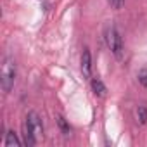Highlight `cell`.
I'll return each mask as SVG.
<instances>
[{"label": "cell", "mask_w": 147, "mask_h": 147, "mask_svg": "<svg viewBox=\"0 0 147 147\" xmlns=\"http://www.w3.org/2000/svg\"><path fill=\"white\" fill-rule=\"evenodd\" d=\"M104 40L109 47V50L114 54L116 59H123V54H125V45H123V38L119 36L118 30L114 26H107L106 31H104Z\"/></svg>", "instance_id": "cell-1"}, {"label": "cell", "mask_w": 147, "mask_h": 147, "mask_svg": "<svg viewBox=\"0 0 147 147\" xmlns=\"http://www.w3.org/2000/svg\"><path fill=\"white\" fill-rule=\"evenodd\" d=\"M0 82H2L4 92H11V88L14 87V82H16V64H14V61L11 57H5L4 59Z\"/></svg>", "instance_id": "cell-2"}, {"label": "cell", "mask_w": 147, "mask_h": 147, "mask_svg": "<svg viewBox=\"0 0 147 147\" xmlns=\"http://www.w3.org/2000/svg\"><path fill=\"white\" fill-rule=\"evenodd\" d=\"M26 119H28V123H30V126H31V130H33V133H35L36 140L43 138V125H42L40 116H38L35 111H31V113L26 116Z\"/></svg>", "instance_id": "cell-3"}, {"label": "cell", "mask_w": 147, "mask_h": 147, "mask_svg": "<svg viewBox=\"0 0 147 147\" xmlns=\"http://www.w3.org/2000/svg\"><path fill=\"white\" fill-rule=\"evenodd\" d=\"M23 142L28 147H33L38 142L35 133H33V130H31V126H30V123H28V119H24V123H23Z\"/></svg>", "instance_id": "cell-4"}, {"label": "cell", "mask_w": 147, "mask_h": 147, "mask_svg": "<svg viewBox=\"0 0 147 147\" xmlns=\"http://www.w3.org/2000/svg\"><path fill=\"white\" fill-rule=\"evenodd\" d=\"M82 73L85 78H90L92 75V57L88 49H83V54H82Z\"/></svg>", "instance_id": "cell-5"}, {"label": "cell", "mask_w": 147, "mask_h": 147, "mask_svg": "<svg viewBox=\"0 0 147 147\" xmlns=\"http://www.w3.org/2000/svg\"><path fill=\"white\" fill-rule=\"evenodd\" d=\"M92 90H94V94H95V95H99V97H104V95H106V92H107V90H106V85H104V83H102V80H100V78H97V76H95V78H92Z\"/></svg>", "instance_id": "cell-6"}, {"label": "cell", "mask_w": 147, "mask_h": 147, "mask_svg": "<svg viewBox=\"0 0 147 147\" xmlns=\"http://www.w3.org/2000/svg\"><path fill=\"white\" fill-rule=\"evenodd\" d=\"M4 144H5L7 147H18V145H21V142H19V138H18V135H16L14 131H7V133H5Z\"/></svg>", "instance_id": "cell-7"}, {"label": "cell", "mask_w": 147, "mask_h": 147, "mask_svg": "<svg viewBox=\"0 0 147 147\" xmlns=\"http://www.w3.org/2000/svg\"><path fill=\"white\" fill-rule=\"evenodd\" d=\"M137 119L140 121V125H145L147 123V106L142 104L137 107Z\"/></svg>", "instance_id": "cell-8"}, {"label": "cell", "mask_w": 147, "mask_h": 147, "mask_svg": "<svg viewBox=\"0 0 147 147\" xmlns=\"http://www.w3.org/2000/svg\"><path fill=\"white\" fill-rule=\"evenodd\" d=\"M57 125H59L62 135H69V133H71V128H69V125L66 123V119H64L62 116H57Z\"/></svg>", "instance_id": "cell-9"}, {"label": "cell", "mask_w": 147, "mask_h": 147, "mask_svg": "<svg viewBox=\"0 0 147 147\" xmlns=\"http://www.w3.org/2000/svg\"><path fill=\"white\" fill-rule=\"evenodd\" d=\"M138 83L147 88V67L140 69V73H138Z\"/></svg>", "instance_id": "cell-10"}, {"label": "cell", "mask_w": 147, "mask_h": 147, "mask_svg": "<svg viewBox=\"0 0 147 147\" xmlns=\"http://www.w3.org/2000/svg\"><path fill=\"white\" fill-rule=\"evenodd\" d=\"M107 2L111 4L113 9H121V7L125 5V0H107Z\"/></svg>", "instance_id": "cell-11"}]
</instances>
